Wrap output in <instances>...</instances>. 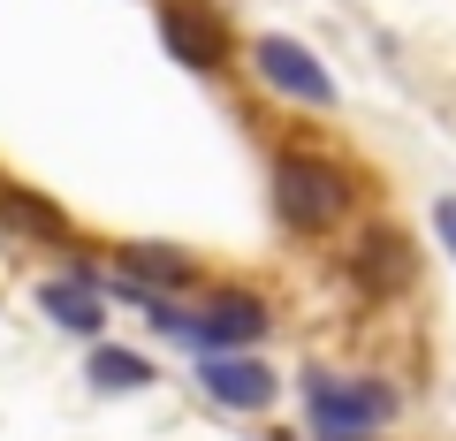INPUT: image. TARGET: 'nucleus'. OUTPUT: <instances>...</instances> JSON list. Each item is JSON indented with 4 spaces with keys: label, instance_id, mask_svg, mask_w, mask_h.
Listing matches in <instances>:
<instances>
[{
    "label": "nucleus",
    "instance_id": "f8f14e48",
    "mask_svg": "<svg viewBox=\"0 0 456 441\" xmlns=\"http://www.w3.org/2000/svg\"><path fill=\"white\" fill-rule=\"evenodd\" d=\"M434 236L449 244V259H456V198H434Z\"/></svg>",
    "mask_w": 456,
    "mask_h": 441
},
{
    "label": "nucleus",
    "instance_id": "20e7f679",
    "mask_svg": "<svg viewBox=\"0 0 456 441\" xmlns=\"http://www.w3.org/2000/svg\"><path fill=\"white\" fill-rule=\"evenodd\" d=\"M160 46L175 53L183 69H198V77H221L228 53H236V38H228V23L213 16L206 0H160Z\"/></svg>",
    "mask_w": 456,
    "mask_h": 441
},
{
    "label": "nucleus",
    "instance_id": "9d476101",
    "mask_svg": "<svg viewBox=\"0 0 456 441\" xmlns=\"http://www.w3.org/2000/svg\"><path fill=\"white\" fill-rule=\"evenodd\" d=\"M0 221L16 236H38V244H61L69 236V213L53 198H38V191H16V183H0Z\"/></svg>",
    "mask_w": 456,
    "mask_h": 441
},
{
    "label": "nucleus",
    "instance_id": "9b49d317",
    "mask_svg": "<svg viewBox=\"0 0 456 441\" xmlns=\"http://www.w3.org/2000/svg\"><path fill=\"white\" fill-rule=\"evenodd\" d=\"M92 388H99V396H137V388H152V358H145V350L99 343V350H92Z\"/></svg>",
    "mask_w": 456,
    "mask_h": 441
},
{
    "label": "nucleus",
    "instance_id": "423d86ee",
    "mask_svg": "<svg viewBox=\"0 0 456 441\" xmlns=\"http://www.w3.org/2000/svg\"><path fill=\"white\" fill-rule=\"evenodd\" d=\"M266 327H274L266 297H251V290H221L206 312H191V343L206 350V358H228V350H251Z\"/></svg>",
    "mask_w": 456,
    "mask_h": 441
},
{
    "label": "nucleus",
    "instance_id": "0eeeda50",
    "mask_svg": "<svg viewBox=\"0 0 456 441\" xmlns=\"http://www.w3.org/2000/svg\"><path fill=\"white\" fill-rule=\"evenodd\" d=\"M198 380H206V396L221 411H266L281 396V373L266 358H251V350H228V358H206L198 365Z\"/></svg>",
    "mask_w": 456,
    "mask_h": 441
},
{
    "label": "nucleus",
    "instance_id": "39448f33",
    "mask_svg": "<svg viewBox=\"0 0 456 441\" xmlns=\"http://www.w3.org/2000/svg\"><path fill=\"white\" fill-rule=\"evenodd\" d=\"M350 282H358V297H373V305L403 297L411 282H419V251H411V236L388 229V221L358 229V244H350Z\"/></svg>",
    "mask_w": 456,
    "mask_h": 441
},
{
    "label": "nucleus",
    "instance_id": "1a4fd4ad",
    "mask_svg": "<svg viewBox=\"0 0 456 441\" xmlns=\"http://www.w3.org/2000/svg\"><path fill=\"white\" fill-rule=\"evenodd\" d=\"M122 274H130L145 297H160V290H191L198 266H191V251H175V244H130L122 251Z\"/></svg>",
    "mask_w": 456,
    "mask_h": 441
},
{
    "label": "nucleus",
    "instance_id": "f03ea898",
    "mask_svg": "<svg viewBox=\"0 0 456 441\" xmlns=\"http://www.w3.org/2000/svg\"><path fill=\"white\" fill-rule=\"evenodd\" d=\"M312 441H373L395 426V388L373 373H305Z\"/></svg>",
    "mask_w": 456,
    "mask_h": 441
},
{
    "label": "nucleus",
    "instance_id": "ddd939ff",
    "mask_svg": "<svg viewBox=\"0 0 456 441\" xmlns=\"http://www.w3.org/2000/svg\"><path fill=\"white\" fill-rule=\"evenodd\" d=\"M266 441H297V434H266Z\"/></svg>",
    "mask_w": 456,
    "mask_h": 441
},
{
    "label": "nucleus",
    "instance_id": "7ed1b4c3",
    "mask_svg": "<svg viewBox=\"0 0 456 441\" xmlns=\"http://www.w3.org/2000/svg\"><path fill=\"white\" fill-rule=\"evenodd\" d=\"M251 77L266 84L274 99H297V107H335V77H327V61L312 46H297V38L266 31L259 46H251Z\"/></svg>",
    "mask_w": 456,
    "mask_h": 441
},
{
    "label": "nucleus",
    "instance_id": "6e6552de",
    "mask_svg": "<svg viewBox=\"0 0 456 441\" xmlns=\"http://www.w3.org/2000/svg\"><path fill=\"white\" fill-rule=\"evenodd\" d=\"M99 290H107V282H99V266H69L61 282H38V312H46L61 335H84V343H92L99 327H107Z\"/></svg>",
    "mask_w": 456,
    "mask_h": 441
},
{
    "label": "nucleus",
    "instance_id": "f257e3e1",
    "mask_svg": "<svg viewBox=\"0 0 456 441\" xmlns=\"http://www.w3.org/2000/svg\"><path fill=\"white\" fill-rule=\"evenodd\" d=\"M274 213L297 236H327L358 213V176L327 152H281L274 160Z\"/></svg>",
    "mask_w": 456,
    "mask_h": 441
}]
</instances>
